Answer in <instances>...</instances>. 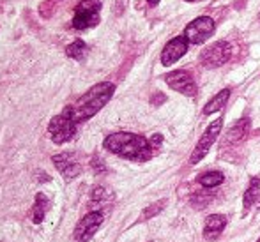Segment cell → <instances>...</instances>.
Segmentation results:
<instances>
[{"mask_svg": "<svg viewBox=\"0 0 260 242\" xmlns=\"http://www.w3.org/2000/svg\"><path fill=\"white\" fill-rule=\"evenodd\" d=\"M113 92H115V85H113V83H108V82L98 83V85H94L89 92L83 94L75 105L68 106V108L64 110V113L69 117V119L75 120L76 124L83 122V120L96 115L106 102L112 99Z\"/></svg>", "mask_w": 260, "mask_h": 242, "instance_id": "cell-1", "label": "cell"}, {"mask_svg": "<svg viewBox=\"0 0 260 242\" xmlns=\"http://www.w3.org/2000/svg\"><path fill=\"white\" fill-rule=\"evenodd\" d=\"M105 149L126 159L147 161L152 156V145L140 134L133 133H113L105 138Z\"/></svg>", "mask_w": 260, "mask_h": 242, "instance_id": "cell-2", "label": "cell"}, {"mask_svg": "<svg viewBox=\"0 0 260 242\" xmlns=\"http://www.w3.org/2000/svg\"><path fill=\"white\" fill-rule=\"evenodd\" d=\"M100 0H82L75 7V16H73V27L76 30H87L90 27H96L100 23Z\"/></svg>", "mask_w": 260, "mask_h": 242, "instance_id": "cell-3", "label": "cell"}, {"mask_svg": "<svg viewBox=\"0 0 260 242\" xmlns=\"http://www.w3.org/2000/svg\"><path fill=\"white\" fill-rule=\"evenodd\" d=\"M232 57V46L230 43L226 41H218L214 45L207 46L206 50L202 51L200 55V62H202L206 67L209 69H214V67H219V65L226 64Z\"/></svg>", "mask_w": 260, "mask_h": 242, "instance_id": "cell-4", "label": "cell"}, {"mask_svg": "<svg viewBox=\"0 0 260 242\" xmlns=\"http://www.w3.org/2000/svg\"><path fill=\"white\" fill-rule=\"evenodd\" d=\"M50 138L55 142V144H66L69 142L76 133V122L73 119H69L66 113L62 115H57L50 120Z\"/></svg>", "mask_w": 260, "mask_h": 242, "instance_id": "cell-5", "label": "cell"}, {"mask_svg": "<svg viewBox=\"0 0 260 242\" xmlns=\"http://www.w3.org/2000/svg\"><path fill=\"white\" fill-rule=\"evenodd\" d=\"M214 27L216 23L212 18L200 16L193 20L191 23H188V27L184 28V38L188 39L189 45H200L214 32Z\"/></svg>", "mask_w": 260, "mask_h": 242, "instance_id": "cell-6", "label": "cell"}, {"mask_svg": "<svg viewBox=\"0 0 260 242\" xmlns=\"http://www.w3.org/2000/svg\"><path fill=\"white\" fill-rule=\"evenodd\" d=\"M221 127H223V119H216L214 122L209 124V127L206 129V133L202 134V138H200L199 144H197V147H195V150H193L189 163L197 164L200 159H204V157L207 156L209 149H211L212 144L216 142V138H218V134H219V131H221Z\"/></svg>", "mask_w": 260, "mask_h": 242, "instance_id": "cell-7", "label": "cell"}, {"mask_svg": "<svg viewBox=\"0 0 260 242\" xmlns=\"http://www.w3.org/2000/svg\"><path fill=\"white\" fill-rule=\"evenodd\" d=\"M101 225H103V212L92 211L83 216L82 221L75 228V242H89Z\"/></svg>", "mask_w": 260, "mask_h": 242, "instance_id": "cell-8", "label": "cell"}, {"mask_svg": "<svg viewBox=\"0 0 260 242\" xmlns=\"http://www.w3.org/2000/svg\"><path fill=\"white\" fill-rule=\"evenodd\" d=\"M165 82H167V85L170 87V89L181 92L182 96L193 97L197 94V83H195L193 76L189 75L188 71H182V69H179V71L168 73V75L165 76Z\"/></svg>", "mask_w": 260, "mask_h": 242, "instance_id": "cell-9", "label": "cell"}, {"mask_svg": "<svg viewBox=\"0 0 260 242\" xmlns=\"http://www.w3.org/2000/svg\"><path fill=\"white\" fill-rule=\"evenodd\" d=\"M188 46H189V43L184 36H179V38H174L172 41H168L167 46L161 51V64L172 65L174 62H177L179 58L186 55Z\"/></svg>", "mask_w": 260, "mask_h": 242, "instance_id": "cell-10", "label": "cell"}, {"mask_svg": "<svg viewBox=\"0 0 260 242\" xmlns=\"http://www.w3.org/2000/svg\"><path fill=\"white\" fill-rule=\"evenodd\" d=\"M53 163L57 166V170L62 174V177L68 179V181L75 179L82 171V166H80V163L75 159L73 154H58V156L53 157Z\"/></svg>", "mask_w": 260, "mask_h": 242, "instance_id": "cell-11", "label": "cell"}, {"mask_svg": "<svg viewBox=\"0 0 260 242\" xmlns=\"http://www.w3.org/2000/svg\"><path fill=\"white\" fill-rule=\"evenodd\" d=\"M225 226H226V218L223 214L207 216L206 226H204V237H206L207 240H216L219 235H221Z\"/></svg>", "mask_w": 260, "mask_h": 242, "instance_id": "cell-12", "label": "cell"}, {"mask_svg": "<svg viewBox=\"0 0 260 242\" xmlns=\"http://www.w3.org/2000/svg\"><path fill=\"white\" fill-rule=\"evenodd\" d=\"M250 131V119H241L234 124L232 127L229 129L225 136V144H237V142L244 140V136Z\"/></svg>", "mask_w": 260, "mask_h": 242, "instance_id": "cell-13", "label": "cell"}, {"mask_svg": "<svg viewBox=\"0 0 260 242\" xmlns=\"http://www.w3.org/2000/svg\"><path fill=\"white\" fill-rule=\"evenodd\" d=\"M230 94H232V90H230V89H223L221 92L216 94V96L212 97L206 106H204V115H212V113L219 112V110H221L223 106L226 105Z\"/></svg>", "mask_w": 260, "mask_h": 242, "instance_id": "cell-14", "label": "cell"}, {"mask_svg": "<svg viewBox=\"0 0 260 242\" xmlns=\"http://www.w3.org/2000/svg\"><path fill=\"white\" fill-rule=\"evenodd\" d=\"M48 207H50V200L43 193H39L38 196H36L34 209H32V221L41 223L43 218H45V212L48 211Z\"/></svg>", "mask_w": 260, "mask_h": 242, "instance_id": "cell-15", "label": "cell"}, {"mask_svg": "<svg viewBox=\"0 0 260 242\" xmlns=\"http://www.w3.org/2000/svg\"><path fill=\"white\" fill-rule=\"evenodd\" d=\"M258 186H260V179H258V177H251L250 186H248V189H246V191H244V196H243L244 212L250 211V207H251V205H253L255 198L258 196Z\"/></svg>", "mask_w": 260, "mask_h": 242, "instance_id": "cell-16", "label": "cell"}, {"mask_svg": "<svg viewBox=\"0 0 260 242\" xmlns=\"http://www.w3.org/2000/svg\"><path fill=\"white\" fill-rule=\"evenodd\" d=\"M223 181H225V177H223V174H219V171H207V174L199 177V182L207 189H212V188H216V186L223 184Z\"/></svg>", "mask_w": 260, "mask_h": 242, "instance_id": "cell-17", "label": "cell"}, {"mask_svg": "<svg viewBox=\"0 0 260 242\" xmlns=\"http://www.w3.org/2000/svg\"><path fill=\"white\" fill-rule=\"evenodd\" d=\"M87 51H89V48H87V45L83 41H80V39H76L73 45L68 46V50H66V53H68V57L75 58V60H83V58L87 57Z\"/></svg>", "mask_w": 260, "mask_h": 242, "instance_id": "cell-18", "label": "cell"}, {"mask_svg": "<svg viewBox=\"0 0 260 242\" xmlns=\"http://www.w3.org/2000/svg\"><path fill=\"white\" fill-rule=\"evenodd\" d=\"M167 207V200H159V201H154L152 205H149L147 209H145L144 212H142V219H151L154 218V216L159 214L163 209Z\"/></svg>", "mask_w": 260, "mask_h": 242, "instance_id": "cell-19", "label": "cell"}, {"mask_svg": "<svg viewBox=\"0 0 260 242\" xmlns=\"http://www.w3.org/2000/svg\"><path fill=\"white\" fill-rule=\"evenodd\" d=\"M212 200V193H200V194H195V196L191 198L193 201V207L200 209V207H206V205H209V201Z\"/></svg>", "mask_w": 260, "mask_h": 242, "instance_id": "cell-20", "label": "cell"}, {"mask_svg": "<svg viewBox=\"0 0 260 242\" xmlns=\"http://www.w3.org/2000/svg\"><path fill=\"white\" fill-rule=\"evenodd\" d=\"M92 168H94V170H98V171H103L105 170L103 161H101L100 157H94V159H92Z\"/></svg>", "mask_w": 260, "mask_h": 242, "instance_id": "cell-21", "label": "cell"}, {"mask_svg": "<svg viewBox=\"0 0 260 242\" xmlns=\"http://www.w3.org/2000/svg\"><path fill=\"white\" fill-rule=\"evenodd\" d=\"M161 140H163V138H161V134H154V136H152V140H151V145L157 147V145L161 144Z\"/></svg>", "mask_w": 260, "mask_h": 242, "instance_id": "cell-22", "label": "cell"}, {"mask_svg": "<svg viewBox=\"0 0 260 242\" xmlns=\"http://www.w3.org/2000/svg\"><path fill=\"white\" fill-rule=\"evenodd\" d=\"M149 4H151V6H156V4H159V0H147Z\"/></svg>", "mask_w": 260, "mask_h": 242, "instance_id": "cell-23", "label": "cell"}, {"mask_svg": "<svg viewBox=\"0 0 260 242\" xmlns=\"http://www.w3.org/2000/svg\"><path fill=\"white\" fill-rule=\"evenodd\" d=\"M189 2H193V0H189Z\"/></svg>", "mask_w": 260, "mask_h": 242, "instance_id": "cell-24", "label": "cell"}, {"mask_svg": "<svg viewBox=\"0 0 260 242\" xmlns=\"http://www.w3.org/2000/svg\"><path fill=\"white\" fill-rule=\"evenodd\" d=\"M257 242H260V239H258V240H257Z\"/></svg>", "mask_w": 260, "mask_h": 242, "instance_id": "cell-25", "label": "cell"}, {"mask_svg": "<svg viewBox=\"0 0 260 242\" xmlns=\"http://www.w3.org/2000/svg\"><path fill=\"white\" fill-rule=\"evenodd\" d=\"M258 18H260V16H258Z\"/></svg>", "mask_w": 260, "mask_h": 242, "instance_id": "cell-26", "label": "cell"}]
</instances>
